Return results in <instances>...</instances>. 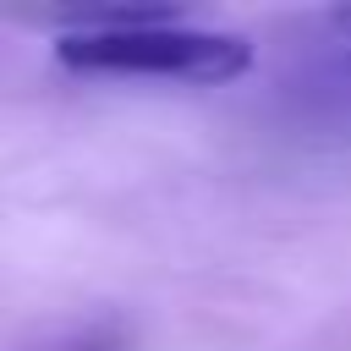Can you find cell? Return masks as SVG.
Returning <instances> with one entry per match:
<instances>
[{"label":"cell","instance_id":"cell-1","mask_svg":"<svg viewBox=\"0 0 351 351\" xmlns=\"http://www.w3.org/2000/svg\"><path fill=\"white\" fill-rule=\"evenodd\" d=\"M55 66L82 77H165L186 88H219L252 71V44L214 27L137 22V27H99V33H60Z\"/></svg>","mask_w":351,"mask_h":351},{"label":"cell","instance_id":"cell-2","mask_svg":"<svg viewBox=\"0 0 351 351\" xmlns=\"http://www.w3.org/2000/svg\"><path fill=\"white\" fill-rule=\"evenodd\" d=\"M302 115L313 126H346L351 132V66H329L313 82H302Z\"/></svg>","mask_w":351,"mask_h":351},{"label":"cell","instance_id":"cell-3","mask_svg":"<svg viewBox=\"0 0 351 351\" xmlns=\"http://www.w3.org/2000/svg\"><path fill=\"white\" fill-rule=\"evenodd\" d=\"M324 33L335 38V60H340V66H351V5L324 11Z\"/></svg>","mask_w":351,"mask_h":351}]
</instances>
